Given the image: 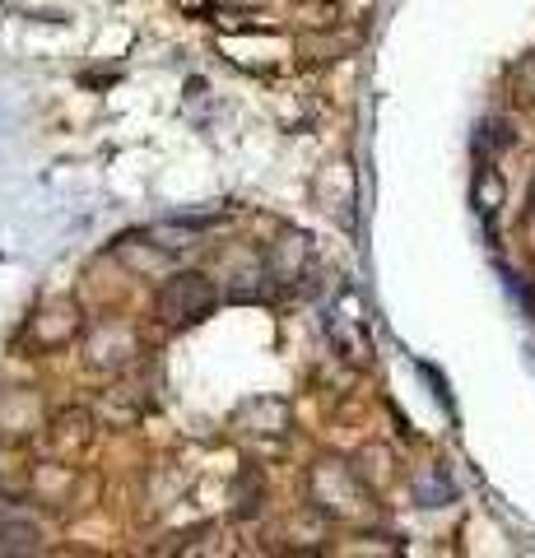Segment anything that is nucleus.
Listing matches in <instances>:
<instances>
[{
    "label": "nucleus",
    "mask_w": 535,
    "mask_h": 558,
    "mask_svg": "<svg viewBox=\"0 0 535 558\" xmlns=\"http://www.w3.org/2000/svg\"><path fill=\"white\" fill-rule=\"evenodd\" d=\"M516 102H535V57L516 70Z\"/></svg>",
    "instance_id": "obj_2"
},
{
    "label": "nucleus",
    "mask_w": 535,
    "mask_h": 558,
    "mask_svg": "<svg viewBox=\"0 0 535 558\" xmlns=\"http://www.w3.org/2000/svg\"><path fill=\"white\" fill-rule=\"evenodd\" d=\"M498 196H503V182H498L494 168H485V178H479V215L485 219L498 215Z\"/></svg>",
    "instance_id": "obj_1"
}]
</instances>
